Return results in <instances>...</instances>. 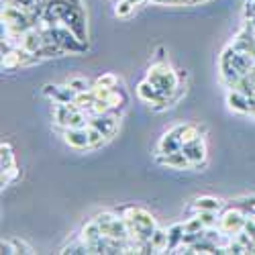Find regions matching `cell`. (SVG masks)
I'll return each instance as SVG.
<instances>
[{
    "instance_id": "obj_1",
    "label": "cell",
    "mask_w": 255,
    "mask_h": 255,
    "mask_svg": "<svg viewBox=\"0 0 255 255\" xmlns=\"http://www.w3.org/2000/svg\"><path fill=\"white\" fill-rule=\"evenodd\" d=\"M125 221L129 227L131 239L135 241H149L153 231L157 229V221L149 210H145L143 206H127L125 208Z\"/></svg>"
},
{
    "instance_id": "obj_2",
    "label": "cell",
    "mask_w": 255,
    "mask_h": 255,
    "mask_svg": "<svg viewBox=\"0 0 255 255\" xmlns=\"http://www.w3.org/2000/svg\"><path fill=\"white\" fill-rule=\"evenodd\" d=\"M145 80L151 82L155 86V90L165 98L176 94L178 88H180V78H178V74L172 70V66H169L167 61H155L153 66L147 70V78Z\"/></svg>"
},
{
    "instance_id": "obj_3",
    "label": "cell",
    "mask_w": 255,
    "mask_h": 255,
    "mask_svg": "<svg viewBox=\"0 0 255 255\" xmlns=\"http://www.w3.org/2000/svg\"><path fill=\"white\" fill-rule=\"evenodd\" d=\"M100 229H102V235L104 237H113V239H131V233L129 227H127L125 217H117L113 212H100L96 217Z\"/></svg>"
},
{
    "instance_id": "obj_4",
    "label": "cell",
    "mask_w": 255,
    "mask_h": 255,
    "mask_svg": "<svg viewBox=\"0 0 255 255\" xmlns=\"http://www.w3.org/2000/svg\"><path fill=\"white\" fill-rule=\"evenodd\" d=\"M49 33H51V37H53L55 43H59L66 51H70V53L86 51V45H84V41H80L66 25H55V27H51Z\"/></svg>"
},
{
    "instance_id": "obj_5",
    "label": "cell",
    "mask_w": 255,
    "mask_h": 255,
    "mask_svg": "<svg viewBox=\"0 0 255 255\" xmlns=\"http://www.w3.org/2000/svg\"><path fill=\"white\" fill-rule=\"evenodd\" d=\"M245 221H247V217L243 215V212L239 210V208H229L225 215L219 219V229L225 233V235H229V237H235L237 233H241L243 231V227H245Z\"/></svg>"
},
{
    "instance_id": "obj_6",
    "label": "cell",
    "mask_w": 255,
    "mask_h": 255,
    "mask_svg": "<svg viewBox=\"0 0 255 255\" xmlns=\"http://www.w3.org/2000/svg\"><path fill=\"white\" fill-rule=\"evenodd\" d=\"M61 25H66L80 41H86V25H84V14L72 2H70L68 10L63 12V16H61Z\"/></svg>"
},
{
    "instance_id": "obj_7",
    "label": "cell",
    "mask_w": 255,
    "mask_h": 255,
    "mask_svg": "<svg viewBox=\"0 0 255 255\" xmlns=\"http://www.w3.org/2000/svg\"><path fill=\"white\" fill-rule=\"evenodd\" d=\"M155 163L157 165H163V167H169V169H192L194 167V163L186 157V153L182 149L172 151V153L157 151L155 153Z\"/></svg>"
},
{
    "instance_id": "obj_8",
    "label": "cell",
    "mask_w": 255,
    "mask_h": 255,
    "mask_svg": "<svg viewBox=\"0 0 255 255\" xmlns=\"http://www.w3.org/2000/svg\"><path fill=\"white\" fill-rule=\"evenodd\" d=\"M90 125L96 127L106 139H113L119 131V117H115L113 113H106L100 117H90Z\"/></svg>"
},
{
    "instance_id": "obj_9",
    "label": "cell",
    "mask_w": 255,
    "mask_h": 255,
    "mask_svg": "<svg viewBox=\"0 0 255 255\" xmlns=\"http://www.w3.org/2000/svg\"><path fill=\"white\" fill-rule=\"evenodd\" d=\"M63 141H66L70 147H74V149H88L90 147L88 131L86 129H76V127L63 129Z\"/></svg>"
},
{
    "instance_id": "obj_10",
    "label": "cell",
    "mask_w": 255,
    "mask_h": 255,
    "mask_svg": "<svg viewBox=\"0 0 255 255\" xmlns=\"http://www.w3.org/2000/svg\"><path fill=\"white\" fill-rule=\"evenodd\" d=\"M18 47L25 49V51H29V53H37L41 47H43V35H41V33L33 27V29H29V31L23 33Z\"/></svg>"
},
{
    "instance_id": "obj_11",
    "label": "cell",
    "mask_w": 255,
    "mask_h": 255,
    "mask_svg": "<svg viewBox=\"0 0 255 255\" xmlns=\"http://www.w3.org/2000/svg\"><path fill=\"white\" fill-rule=\"evenodd\" d=\"M182 151L186 153V157L192 161L194 165H198L200 161L206 159V145H204L202 137H198V139L192 141V143H186V145L182 147Z\"/></svg>"
},
{
    "instance_id": "obj_12",
    "label": "cell",
    "mask_w": 255,
    "mask_h": 255,
    "mask_svg": "<svg viewBox=\"0 0 255 255\" xmlns=\"http://www.w3.org/2000/svg\"><path fill=\"white\" fill-rule=\"evenodd\" d=\"M43 94L53 98V102H74V96L76 92L68 86H53V84H47V86L43 88Z\"/></svg>"
},
{
    "instance_id": "obj_13",
    "label": "cell",
    "mask_w": 255,
    "mask_h": 255,
    "mask_svg": "<svg viewBox=\"0 0 255 255\" xmlns=\"http://www.w3.org/2000/svg\"><path fill=\"white\" fill-rule=\"evenodd\" d=\"M178 149H182V141H180L178 133L174 131V127H172V129H169V131L159 139L157 151H161V153H172V151H178Z\"/></svg>"
},
{
    "instance_id": "obj_14",
    "label": "cell",
    "mask_w": 255,
    "mask_h": 255,
    "mask_svg": "<svg viewBox=\"0 0 255 255\" xmlns=\"http://www.w3.org/2000/svg\"><path fill=\"white\" fill-rule=\"evenodd\" d=\"M227 102L231 104V109L233 111H237V113H245V115H249V111H251V98L249 96H245L243 92H239V90H233L229 96H227Z\"/></svg>"
},
{
    "instance_id": "obj_15",
    "label": "cell",
    "mask_w": 255,
    "mask_h": 255,
    "mask_svg": "<svg viewBox=\"0 0 255 255\" xmlns=\"http://www.w3.org/2000/svg\"><path fill=\"white\" fill-rule=\"evenodd\" d=\"M104 235H102V229H100V225H98V221L94 219V221H90V223H86L82 227V233H80V239L86 243V245H92V243H96V241H100Z\"/></svg>"
},
{
    "instance_id": "obj_16",
    "label": "cell",
    "mask_w": 255,
    "mask_h": 255,
    "mask_svg": "<svg viewBox=\"0 0 255 255\" xmlns=\"http://www.w3.org/2000/svg\"><path fill=\"white\" fill-rule=\"evenodd\" d=\"M192 208H194L196 212H200V210L219 212V210L223 208V200H219V198H215V196H200V198H196V200L192 202Z\"/></svg>"
},
{
    "instance_id": "obj_17",
    "label": "cell",
    "mask_w": 255,
    "mask_h": 255,
    "mask_svg": "<svg viewBox=\"0 0 255 255\" xmlns=\"http://www.w3.org/2000/svg\"><path fill=\"white\" fill-rule=\"evenodd\" d=\"M184 223H176V225H172L167 229V251H172L174 253V249L182 243V239H184Z\"/></svg>"
},
{
    "instance_id": "obj_18",
    "label": "cell",
    "mask_w": 255,
    "mask_h": 255,
    "mask_svg": "<svg viewBox=\"0 0 255 255\" xmlns=\"http://www.w3.org/2000/svg\"><path fill=\"white\" fill-rule=\"evenodd\" d=\"M149 243H151L153 253L167 251V231H163V229H159V227H157V229L153 231V235H151Z\"/></svg>"
},
{
    "instance_id": "obj_19",
    "label": "cell",
    "mask_w": 255,
    "mask_h": 255,
    "mask_svg": "<svg viewBox=\"0 0 255 255\" xmlns=\"http://www.w3.org/2000/svg\"><path fill=\"white\" fill-rule=\"evenodd\" d=\"M200 137V129L198 125H182V131H180V141H182V147L186 143H192Z\"/></svg>"
},
{
    "instance_id": "obj_20",
    "label": "cell",
    "mask_w": 255,
    "mask_h": 255,
    "mask_svg": "<svg viewBox=\"0 0 255 255\" xmlns=\"http://www.w3.org/2000/svg\"><path fill=\"white\" fill-rule=\"evenodd\" d=\"M68 86L78 94V92H86V90H92V86L94 84H90V80L88 78H82V76H74V78H70L68 82Z\"/></svg>"
},
{
    "instance_id": "obj_21",
    "label": "cell",
    "mask_w": 255,
    "mask_h": 255,
    "mask_svg": "<svg viewBox=\"0 0 255 255\" xmlns=\"http://www.w3.org/2000/svg\"><path fill=\"white\" fill-rule=\"evenodd\" d=\"M96 100V96L92 94V90H86V92H78L74 96V104L78 106L80 111H88L90 109V104Z\"/></svg>"
},
{
    "instance_id": "obj_22",
    "label": "cell",
    "mask_w": 255,
    "mask_h": 255,
    "mask_svg": "<svg viewBox=\"0 0 255 255\" xmlns=\"http://www.w3.org/2000/svg\"><path fill=\"white\" fill-rule=\"evenodd\" d=\"M86 113H88V117H100V115H106V113H113V109L106 100H94Z\"/></svg>"
},
{
    "instance_id": "obj_23",
    "label": "cell",
    "mask_w": 255,
    "mask_h": 255,
    "mask_svg": "<svg viewBox=\"0 0 255 255\" xmlns=\"http://www.w3.org/2000/svg\"><path fill=\"white\" fill-rule=\"evenodd\" d=\"M86 131H88V139H90V147H92V149H96V147H100L102 143L109 141V139H106V137L96 129V127H92V125L86 127Z\"/></svg>"
},
{
    "instance_id": "obj_24",
    "label": "cell",
    "mask_w": 255,
    "mask_h": 255,
    "mask_svg": "<svg viewBox=\"0 0 255 255\" xmlns=\"http://www.w3.org/2000/svg\"><path fill=\"white\" fill-rule=\"evenodd\" d=\"M0 151H2V169H10V167H14V153H12V147H10L8 143H2Z\"/></svg>"
},
{
    "instance_id": "obj_25",
    "label": "cell",
    "mask_w": 255,
    "mask_h": 255,
    "mask_svg": "<svg viewBox=\"0 0 255 255\" xmlns=\"http://www.w3.org/2000/svg\"><path fill=\"white\" fill-rule=\"evenodd\" d=\"M206 227H204V223H202V219L196 215V217H192V219H188V221H184V231L186 233H200V231H204Z\"/></svg>"
},
{
    "instance_id": "obj_26",
    "label": "cell",
    "mask_w": 255,
    "mask_h": 255,
    "mask_svg": "<svg viewBox=\"0 0 255 255\" xmlns=\"http://www.w3.org/2000/svg\"><path fill=\"white\" fill-rule=\"evenodd\" d=\"M94 84H100V86H106V88H117L119 78H117V74H113V72H106V74L98 76Z\"/></svg>"
},
{
    "instance_id": "obj_27",
    "label": "cell",
    "mask_w": 255,
    "mask_h": 255,
    "mask_svg": "<svg viewBox=\"0 0 255 255\" xmlns=\"http://www.w3.org/2000/svg\"><path fill=\"white\" fill-rule=\"evenodd\" d=\"M133 2L131 0H119L117 2V6H115V14L117 16H129L131 14V10H133Z\"/></svg>"
},
{
    "instance_id": "obj_28",
    "label": "cell",
    "mask_w": 255,
    "mask_h": 255,
    "mask_svg": "<svg viewBox=\"0 0 255 255\" xmlns=\"http://www.w3.org/2000/svg\"><path fill=\"white\" fill-rule=\"evenodd\" d=\"M196 215L202 219L204 227H217V223H219V219H217V212H210V210H200V212H196Z\"/></svg>"
},
{
    "instance_id": "obj_29",
    "label": "cell",
    "mask_w": 255,
    "mask_h": 255,
    "mask_svg": "<svg viewBox=\"0 0 255 255\" xmlns=\"http://www.w3.org/2000/svg\"><path fill=\"white\" fill-rule=\"evenodd\" d=\"M113 90L115 88H106V86H100V84H94L92 86V94L96 96V100H109Z\"/></svg>"
},
{
    "instance_id": "obj_30",
    "label": "cell",
    "mask_w": 255,
    "mask_h": 255,
    "mask_svg": "<svg viewBox=\"0 0 255 255\" xmlns=\"http://www.w3.org/2000/svg\"><path fill=\"white\" fill-rule=\"evenodd\" d=\"M18 176V167H10V169H2V186H10V182Z\"/></svg>"
},
{
    "instance_id": "obj_31",
    "label": "cell",
    "mask_w": 255,
    "mask_h": 255,
    "mask_svg": "<svg viewBox=\"0 0 255 255\" xmlns=\"http://www.w3.org/2000/svg\"><path fill=\"white\" fill-rule=\"evenodd\" d=\"M12 243H14V249H16V253H33V249L25 243V241H18V239H12Z\"/></svg>"
},
{
    "instance_id": "obj_32",
    "label": "cell",
    "mask_w": 255,
    "mask_h": 255,
    "mask_svg": "<svg viewBox=\"0 0 255 255\" xmlns=\"http://www.w3.org/2000/svg\"><path fill=\"white\" fill-rule=\"evenodd\" d=\"M0 249H2V255H4V253H6V255H10V253H16L12 239H2V245H0Z\"/></svg>"
},
{
    "instance_id": "obj_33",
    "label": "cell",
    "mask_w": 255,
    "mask_h": 255,
    "mask_svg": "<svg viewBox=\"0 0 255 255\" xmlns=\"http://www.w3.org/2000/svg\"><path fill=\"white\" fill-rule=\"evenodd\" d=\"M243 231L247 233V235L255 241V219H247L245 221V227H243Z\"/></svg>"
},
{
    "instance_id": "obj_34",
    "label": "cell",
    "mask_w": 255,
    "mask_h": 255,
    "mask_svg": "<svg viewBox=\"0 0 255 255\" xmlns=\"http://www.w3.org/2000/svg\"><path fill=\"white\" fill-rule=\"evenodd\" d=\"M241 206H243L247 212H251V215H255V198H247V200H243Z\"/></svg>"
},
{
    "instance_id": "obj_35",
    "label": "cell",
    "mask_w": 255,
    "mask_h": 255,
    "mask_svg": "<svg viewBox=\"0 0 255 255\" xmlns=\"http://www.w3.org/2000/svg\"><path fill=\"white\" fill-rule=\"evenodd\" d=\"M194 2H208V0H194Z\"/></svg>"
}]
</instances>
